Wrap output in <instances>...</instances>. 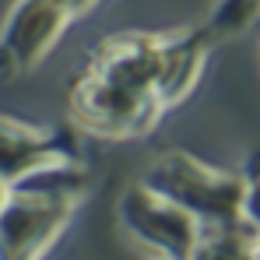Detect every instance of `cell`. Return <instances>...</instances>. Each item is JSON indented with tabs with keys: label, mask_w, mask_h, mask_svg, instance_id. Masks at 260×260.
Here are the masks:
<instances>
[{
	"label": "cell",
	"mask_w": 260,
	"mask_h": 260,
	"mask_svg": "<svg viewBox=\"0 0 260 260\" xmlns=\"http://www.w3.org/2000/svg\"><path fill=\"white\" fill-rule=\"evenodd\" d=\"M88 176L78 162L49 166L7 186L0 204V260H39L71 221Z\"/></svg>",
	"instance_id": "1"
},
{
	"label": "cell",
	"mask_w": 260,
	"mask_h": 260,
	"mask_svg": "<svg viewBox=\"0 0 260 260\" xmlns=\"http://www.w3.org/2000/svg\"><path fill=\"white\" fill-rule=\"evenodd\" d=\"M116 215L120 225L134 236V243L144 246L155 260H186L204 232L186 211H179L173 201H166L144 183L123 190Z\"/></svg>",
	"instance_id": "3"
},
{
	"label": "cell",
	"mask_w": 260,
	"mask_h": 260,
	"mask_svg": "<svg viewBox=\"0 0 260 260\" xmlns=\"http://www.w3.org/2000/svg\"><path fill=\"white\" fill-rule=\"evenodd\" d=\"M78 162V144L67 130L32 127L11 116H0V183L14 186L49 166Z\"/></svg>",
	"instance_id": "5"
},
{
	"label": "cell",
	"mask_w": 260,
	"mask_h": 260,
	"mask_svg": "<svg viewBox=\"0 0 260 260\" xmlns=\"http://www.w3.org/2000/svg\"><path fill=\"white\" fill-rule=\"evenodd\" d=\"M141 183L173 201L201 229H236V225L257 229V208H253L257 190L250 176L211 169L186 151H169L155 158V166L144 173Z\"/></svg>",
	"instance_id": "2"
},
{
	"label": "cell",
	"mask_w": 260,
	"mask_h": 260,
	"mask_svg": "<svg viewBox=\"0 0 260 260\" xmlns=\"http://www.w3.org/2000/svg\"><path fill=\"white\" fill-rule=\"evenodd\" d=\"M49 4H56V7H60V11H63V14H67L71 21H74V18H78L81 11H88V7H91L95 0H49Z\"/></svg>",
	"instance_id": "8"
},
{
	"label": "cell",
	"mask_w": 260,
	"mask_h": 260,
	"mask_svg": "<svg viewBox=\"0 0 260 260\" xmlns=\"http://www.w3.org/2000/svg\"><path fill=\"white\" fill-rule=\"evenodd\" d=\"M186 260H257V229H204Z\"/></svg>",
	"instance_id": "6"
},
{
	"label": "cell",
	"mask_w": 260,
	"mask_h": 260,
	"mask_svg": "<svg viewBox=\"0 0 260 260\" xmlns=\"http://www.w3.org/2000/svg\"><path fill=\"white\" fill-rule=\"evenodd\" d=\"M71 109H74L78 123L99 137L144 134L162 113V106L151 95H137L130 88H120L99 74H91V71H85L71 85Z\"/></svg>",
	"instance_id": "4"
},
{
	"label": "cell",
	"mask_w": 260,
	"mask_h": 260,
	"mask_svg": "<svg viewBox=\"0 0 260 260\" xmlns=\"http://www.w3.org/2000/svg\"><path fill=\"white\" fill-rule=\"evenodd\" d=\"M253 18H257V0H218L204 32L211 43L215 39H236L253 25Z\"/></svg>",
	"instance_id": "7"
},
{
	"label": "cell",
	"mask_w": 260,
	"mask_h": 260,
	"mask_svg": "<svg viewBox=\"0 0 260 260\" xmlns=\"http://www.w3.org/2000/svg\"><path fill=\"white\" fill-rule=\"evenodd\" d=\"M4 197H7V186H4V183H0V204H4Z\"/></svg>",
	"instance_id": "9"
}]
</instances>
